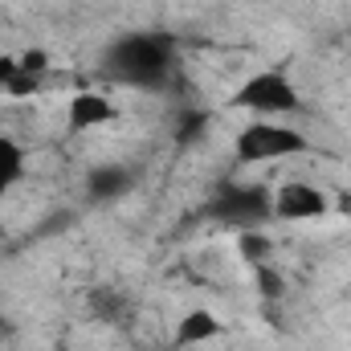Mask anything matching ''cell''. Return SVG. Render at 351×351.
<instances>
[{"label": "cell", "instance_id": "cell-8", "mask_svg": "<svg viewBox=\"0 0 351 351\" xmlns=\"http://www.w3.org/2000/svg\"><path fill=\"white\" fill-rule=\"evenodd\" d=\"M221 331H225V327H221V319H217L208 306H192V311H184L180 323H176V348L208 343V339H217Z\"/></svg>", "mask_w": 351, "mask_h": 351}, {"label": "cell", "instance_id": "cell-15", "mask_svg": "<svg viewBox=\"0 0 351 351\" xmlns=\"http://www.w3.org/2000/svg\"><path fill=\"white\" fill-rule=\"evenodd\" d=\"M331 204H335V208H339L343 217H351V192H348V188H339V192L331 196Z\"/></svg>", "mask_w": 351, "mask_h": 351}, {"label": "cell", "instance_id": "cell-9", "mask_svg": "<svg viewBox=\"0 0 351 351\" xmlns=\"http://www.w3.org/2000/svg\"><path fill=\"white\" fill-rule=\"evenodd\" d=\"M25 176V147L8 135H0V204L8 196V188Z\"/></svg>", "mask_w": 351, "mask_h": 351}, {"label": "cell", "instance_id": "cell-11", "mask_svg": "<svg viewBox=\"0 0 351 351\" xmlns=\"http://www.w3.org/2000/svg\"><path fill=\"white\" fill-rule=\"evenodd\" d=\"M254 282H258V294H262L265 302H278V298L286 294V278H282L269 262L254 265Z\"/></svg>", "mask_w": 351, "mask_h": 351}, {"label": "cell", "instance_id": "cell-6", "mask_svg": "<svg viewBox=\"0 0 351 351\" xmlns=\"http://www.w3.org/2000/svg\"><path fill=\"white\" fill-rule=\"evenodd\" d=\"M114 119H119L114 102H110L106 94H98V90H78V94L70 98V110H66V127H70L74 135L94 131V127H106V123H114Z\"/></svg>", "mask_w": 351, "mask_h": 351}, {"label": "cell", "instance_id": "cell-14", "mask_svg": "<svg viewBox=\"0 0 351 351\" xmlns=\"http://www.w3.org/2000/svg\"><path fill=\"white\" fill-rule=\"evenodd\" d=\"M25 70H21V58L16 53H0V90H8L12 78H21Z\"/></svg>", "mask_w": 351, "mask_h": 351}, {"label": "cell", "instance_id": "cell-7", "mask_svg": "<svg viewBox=\"0 0 351 351\" xmlns=\"http://www.w3.org/2000/svg\"><path fill=\"white\" fill-rule=\"evenodd\" d=\"M131 184H135V176H131L127 164H94V168L86 172V200H94V204H110V200L127 196Z\"/></svg>", "mask_w": 351, "mask_h": 351}, {"label": "cell", "instance_id": "cell-3", "mask_svg": "<svg viewBox=\"0 0 351 351\" xmlns=\"http://www.w3.org/2000/svg\"><path fill=\"white\" fill-rule=\"evenodd\" d=\"M204 213L221 225L241 229H262L265 221H274V188L250 184V180H221L204 204Z\"/></svg>", "mask_w": 351, "mask_h": 351}, {"label": "cell", "instance_id": "cell-13", "mask_svg": "<svg viewBox=\"0 0 351 351\" xmlns=\"http://www.w3.org/2000/svg\"><path fill=\"white\" fill-rule=\"evenodd\" d=\"M204 127H208V114H204V110L184 114V119H180V127H176V139H180V143H196Z\"/></svg>", "mask_w": 351, "mask_h": 351}, {"label": "cell", "instance_id": "cell-10", "mask_svg": "<svg viewBox=\"0 0 351 351\" xmlns=\"http://www.w3.org/2000/svg\"><path fill=\"white\" fill-rule=\"evenodd\" d=\"M237 250H241V258L250 265H262L274 258V241L265 237L262 229H241V237H237Z\"/></svg>", "mask_w": 351, "mask_h": 351}, {"label": "cell", "instance_id": "cell-12", "mask_svg": "<svg viewBox=\"0 0 351 351\" xmlns=\"http://www.w3.org/2000/svg\"><path fill=\"white\" fill-rule=\"evenodd\" d=\"M16 58H21V70L33 74V78H41V82H45V74L53 70V58H49V49H41V45L25 49V53H16Z\"/></svg>", "mask_w": 351, "mask_h": 351}, {"label": "cell", "instance_id": "cell-1", "mask_svg": "<svg viewBox=\"0 0 351 351\" xmlns=\"http://www.w3.org/2000/svg\"><path fill=\"white\" fill-rule=\"evenodd\" d=\"M172 41L164 33H127L106 49V74L123 86L164 90L172 74Z\"/></svg>", "mask_w": 351, "mask_h": 351}, {"label": "cell", "instance_id": "cell-5", "mask_svg": "<svg viewBox=\"0 0 351 351\" xmlns=\"http://www.w3.org/2000/svg\"><path fill=\"white\" fill-rule=\"evenodd\" d=\"M331 213V196L306 180H282L274 188V221H323Z\"/></svg>", "mask_w": 351, "mask_h": 351}, {"label": "cell", "instance_id": "cell-16", "mask_svg": "<svg viewBox=\"0 0 351 351\" xmlns=\"http://www.w3.org/2000/svg\"><path fill=\"white\" fill-rule=\"evenodd\" d=\"M0 237H4V229H0Z\"/></svg>", "mask_w": 351, "mask_h": 351}, {"label": "cell", "instance_id": "cell-4", "mask_svg": "<svg viewBox=\"0 0 351 351\" xmlns=\"http://www.w3.org/2000/svg\"><path fill=\"white\" fill-rule=\"evenodd\" d=\"M229 106L245 110L254 119H282V114H298L302 110V94L282 70H258V74H250L241 86L233 90Z\"/></svg>", "mask_w": 351, "mask_h": 351}, {"label": "cell", "instance_id": "cell-2", "mask_svg": "<svg viewBox=\"0 0 351 351\" xmlns=\"http://www.w3.org/2000/svg\"><path fill=\"white\" fill-rule=\"evenodd\" d=\"M306 152H311V139L298 127L278 123V119H254L233 139V156H237L241 168L282 164V160H294V156H306Z\"/></svg>", "mask_w": 351, "mask_h": 351}]
</instances>
